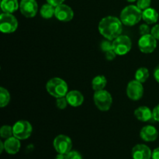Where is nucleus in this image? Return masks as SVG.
I'll list each match as a JSON object with an SVG mask.
<instances>
[{
	"label": "nucleus",
	"mask_w": 159,
	"mask_h": 159,
	"mask_svg": "<svg viewBox=\"0 0 159 159\" xmlns=\"http://www.w3.org/2000/svg\"><path fill=\"white\" fill-rule=\"evenodd\" d=\"M0 136L2 138L8 139L13 136V129L9 125H3L0 129Z\"/></svg>",
	"instance_id": "nucleus-24"
},
{
	"label": "nucleus",
	"mask_w": 159,
	"mask_h": 159,
	"mask_svg": "<svg viewBox=\"0 0 159 159\" xmlns=\"http://www.w3.org/2000/svg\"><path fill=\"white\" fill-rule=\"evenodd\" d=\"M68 102L67 101V99L65 96L64 97H60V98H57L56 99V106L58 109L60 110H65V108L68 106Z\"/></svg>",
	"instance_id": "nucleus-25"
},
{
	"label": "nucleus",
	"mask_w": 159,
	"mask_h": 159,
	"mask_svg": "<svg viewBox=\"0 0 159 159\" xmlns=\"http://www.w3.org/2000/svg\"><path fill=\"white\" fill-rule=\"evenodd\" d=\"M46 1L48 3H49V4L52 5V6L56 7V6H59V5L63 4L65 0H46Z\"/></svg>",
	"instance_id": "nucleus-33"
},
{
	"label": "nucleus",
	"mask_w": 159,
	"mask_h": 159,
	"mask_svg": "<svg viewBox=\"0 0 159 159\" xmlns=\"http://www.w3.org/2000/svg\"><path fill=\"white\" fill-rule=\"evenodd\" d=\"M126 1L129 2H136L137 0H126Z\"/></svg>",
	"instance_id": "nucleus-38"
},
{
	"label": "nucleus",
	"mask_w": 159,
	"mask_h": 159,
	"mask_svg": "<svg viewBox=\"0 0 159 159\" xmlns=\"http://www.w3.org/2000/svg\"><path fill=\"white\" fill-rule=\"evenodd\" d=\"M151 30L148 23H143L139 26V33L141 36L151 34Z\"/></svg>",
	"instance_id": "nucleus-28"
},
{
	"label": "nucleus",
	"mask_w": 159,
	"mask_h": 159,
	"mask_svg": "<svg viewBox=\"0 0 159 159\" xmlns=\"http://www.w3.org/2000/svg\"><path fill=\"white\" fill-rule=\"evenodd\" d=\"M93 100L96 107L102 112L108 111L113 104V97L111 94L105 89L95 92Z\"/></svg>",
	"instance_id": "nucleus-4"
},
{
	"label": "nucleus",
	"mask_w": 159,
	"mask_h": 159,
	"mask_svg": "<svg viewBox=\"0 0 159 159\" xmlns=\"http://www.w3.org/2000/svg\"><path fill=\"white\" fill-rule=\"evenodd\" d=\"M149 78V71L145 67H141L136 71L134 75V79L138 82L144 83Z\"/></svg>",
	"instance_id": "nucleus-22"
},
{
	"label": "nucleus",
	"mask_w": 159,
	"mask_h": 159,
	"mask_svg": "<svg viewBox=\"0 0 159 159\" xmlns=\"http://www.w3.org/2000/svg\"><path fill=\"white\" fill-rule=\"evenodd\" d=\"M152 112H153V119L157 122H159V104L153 109Z\"/></svg>",
	"instance_id": "nucleus-32"
},
{
	"label": "nucleus",
	"mask_w": 159,
	"mask_h": 159,
	"mask_svg": "<svg viewBox=\"0 0 159 159\" xmlns=\"http://www.w3.org/2000/svg\"><path fill=\"white\" fill-rule=\"evenodd\" d=\"M131 155L133 159H151L152 152L146 144H138L132 149Z\"/></svg>",
	"instance_id": "nucleus-13"
},
{
	"label": "nucleus",
	"mask_w": 159,
	"mask_h": 159,
	"mask_svg": "<svg viewBox=\"0 0 159 159\" xmlns=\"http://www.w3.org/2000/svg\"><path fill=\"white\" fill-rule=\"evenodd\" d=\"M20 10L23 16L34 18L38 11V4L36 0H21L20 2Z\"/></svg>",
	"instance_id": "nucleus-11"
},
{
	"label": "nucleus",
	"mask_w": 159,
	"mask_h": 159,
	"mask_svg": "<svg viewBox=\"0 0 159 159\" xmlns=\"http://www.w3.org/2000/svg\"><path fill=\"white\" fill-rule=\"evenodd\" d=\"M151 34L156 39L159 40V24H155L151 30Z\"/></svg>",
	"instance_id": "nucleus-30"
},
{
	"label": "nucleus",
	"mask_w": 159,
	"mask_h": 159,
	"mask_svg": "<svg viewBox=\"0 0 159 159\" xmlns=\"http://www.w3.org/2000/svg\"><path fill=\"white\" fill-rule=\"evenodd\" d=\"M113 50L117 55L123 56L128 54L132 48V42L127 35H120L113 40Z\"/></svg>",
	"instance_id": "nucleus-5"
},
{
	"label": "nucleus",
	"mask_w": 159,
	"mask_h": 159,
	"mask_svg": "<svg viewBox=\"0 0 159 159\" xmlns=\"http://www.w3.org/2000/svg\"><path fill=\"white\" fill-rule=\"evenodd\" d=\"M40 16L42 18L46 19H51L53 16H54V13H55V6H52V5L49 4L47 2L46 4H43L41 6L40 10Z\"/></svg>",
	"instance_id": "nucleus-21"
},
{
	"label": "nucleus",
	"mask_w": 159,
	"mask_h": 159,
	"mask_svg": "<svg viewBox=\"0 0 159 159\" xmlns=\"http://www.w3.org/2000/svg\"><path fill=\"white\" fill-rule=\"evenodd\" d=\"M134 116L138 120L148 122L153 118V112L149 107L141 106L134 110Z\"/></svg>",
	"instance_id": "nucleus-17"
},
{
	"label": "nucleus",
	"mask_w": 159,
	"mask_h": 159,
	"mask_svg": "<svg viewBox=\"0 0 159 159\" xmlns=\"http://www.w3.org/2000/svg\"><path fill=\"white\" fill-rule=\"evenodd\" d=\"M54 16L61 22H69L74 17V12L70 6L63 3L55 7Z\"/></svg>",
	"instance_id": "nucleus-12"
},
{
	"label": "nucleus",
	"mask_w": 159,
	"mask_h": 159,
	"mask_svg": "<svg viewBox=\"0 0 159 159\" xmlns=\"http://www.w3.org/2000/svg\"><path fill=\"white\" fill-rule=\"evenodd\" d=\"M47 92L54 98L66 96L68 93V86L67 82L61 78H52L46 84Z\"/></svg>",
	"instance_id": "nucleus-3"
},
{
	"label": "nucleus",
	"mask_w": 159,
	"mask_h": 159,
	"mask_svg": "<svg viewBox=\"0 0 159 159\" xmlns=\"http://www.w3.org/2000/svg\"><path fill=\"white\" fill-rule=\"evenodd\" d=\"M140 137L146 142H152L157 140L158 137V131L156 127L152 125L144 126L140 131Z\"/></svg>",
	"instance_id": "nucleus-14"
},
{
	"label": "nucleus",
	"mask_w": 159,
	"mask_h": 159,
	"mask_svg": "<svg viewBox=\"0 0 159 159\" xmlns=\"http://www.w3.org/2000/svg\"><path fill=\"white\" fill-rule=\"evenodd\" d=\"M120 19L124 26H133L142 20V10L137 6L130 5L122 9Z\"/></svg>",
	"instance_id": "nucleus-2"
},
{
	"label": "nucleus",
	"mask_w": 159,
	"mask_h": 159,
	"mask_svg": "<svg viewBox=\"0 0 159 159\" xmlns=\"http://www.w3.org/2000/svg\"><path fill=\"white\" fill-rule=\"evenodd\" d=\"M10 102V94L4 87H0V107L3 108L9 105Z\"/></svg>",
	"instance_id": "nucleus-23"
},
{
	"label": "nucleus",
	"mask_w": 159,
	"mask_h": 159,
	"mask_svg": "<svg viewBox=\"0 0 159 159\" xmlns=\"http://www.w3.org/2000/svg\"><path fill=\"white\" fill-rule=\"evenodd\" d=\"M19 26L16 18L12 13L2 12L0 15V30L3 34H12Z\"/></svg>",
	"instance_id": "nucleus-6"
},
{
	"label": "nucleus",
	"mask_w": 159,
	"mask_h": 159,
	"mask_svg": "<svg viewBox=\"0 0 159 159\" xmlns=\"http://www.w3.org/2000/svg\"><path fill=\"white\" fill-rule=\"evenodd\" d=\"M55 159H68V156L67 155H64V154H58L56 156Z\"/></svg>",
	"instance_id": "nucleus-36"
},
{
	"label": "nucleus",
	"mask_w": 159,
	"mask_h": 159,
	"mask_svg": "<svg viewBox=\"0 0 159 159\" xmlns=\"http://www.w3.org/2000/svg\"><path fill=\"white\" fill-rule=\"evenodd\" d=\"M158 12L153 8H148L142 11V20L148 25L155 24L158 20Z\"/></svg>",
	"instance_id": "nucleus-18"
},
{
	"label": "nucleus",
	"mask_w": 159,
	"mask_h": 159,
	"mask_svg": "<svg viewBox=\"0 0 159 159\" xmlns=\"http://www.w3.org/2000/svg\"><path fill=\"white\" fill-rule=\"evenodd\" d=\"M154 78L156 80V82L159 83V65H157L154 70Z\"/></svg>",
	"instance_id": "nucleus-34"
},
{
	"label": "nucleus",
	"mask_w": 159,
	"mask_h": 159,
	"mask_svg": "<svg viewBox=\"0 0 159 159\" xmlns=\"http://www.w3.org/2000/svg\"><path fill=\"white\" fill-rule=\"evenodd\" d=\"M112 40H103L102 41L100 44V48L102 49V51L104 52H107V51H110V50H113V43H112Z\"/></svg>",
	"instance_id": "nucleus-27"
},
{
	"label": "nucleus",
	"mask_w": 159,
	"mask_h": 159,
	"mask_svg": "<svg viewBox=\"0 0 159 159\" xmlns=\"http://www.w3.org/2000/svg\"><path fill=\"white\" fill-rule=\"evenodd\" d=\"M123 23L120 19L113 16H108L102 18L99 23L98 30L101 35L107 40H112L121 35Z\"/></svg>",
	"instance_id": "nucleus-1"
},
{
	"label": "nucleus",
	"mask_w": 159,
	"mask_h": 159,
	"mask_svg": "<svg viewBox=\"0 0 159 159\" xmlns=\"http://www.w3.org/2000/svg\"><path fill=\"white\" fill-rule=\"evenodd\" d=\"M107 79L104 75H97L92 80V88L95 92L103 90L107 86Z\"/></svg>",
	"instance_id": "nucleus-20"
},
{
	"label": "nucleus",
	"mask_w": 159,
	"mask_h": 159,
	"mask_svg": "<svg viewBox=\"0 0 159 159\" xmlns=\"http://www.w3.org/2000/svg\"><path fill=\"white\" fill-rule=\"evenodd\" d=\"M5 150V147H4V142L2 141H0V153H2L3 151Z\"/></svg>",
	"instance_id": "nucleus-37"
},
{
	"label": "nucleus",
	"mask_w": 159,
	"mask_h": 159,
	"mask_svg": "<svg viewBox=\"0 0 159 159\" xmlns=\"http://www.w3.org/2000/svg\"><path fill=\"white\" fill-rule=\"evenodd\" d=\"M5 151L9 155H16L18 153L21 148L20 140L12 136L11 138L6 139L4 141Z\"/></svg>",
	"instance_id": "nucleus-15"
},
{
	"label": "nucleus",
	"mask_w": 159,
	"mask_h": 159,
	"mask_svg": "<svg viewBox=\"0 0 159 159\" xmlns=\"http://www.w3.org/2000/svg\"><path fill=\"white\" fill-rule=\"evenodd\" d=\"M53 146L58 154L67 155L72 149V141L68 136L65 134H59L54 138Z\"/></svg>",
	"instance_id": "nucleus-8"
},
{
	"label": "nucleus",
	"mask_w": 159,
	"mask_h": 159,
	"mask_svg": "<svg viewBox=\"0 0 159 159\" xmlns=\"http://www.w3.org/2000/svg\"><path fill=\"white\" fill-rule=\"evenodd\" d=\"M13 136L20 140H26L32 134L33 127L27 120H19L12 126Z\"/></svg>",
	"instance_id": "nucleus-7"
},
{
	"label": "nucleus",
	"mask_w": 159,
	"mask_h": 159,
	"mask_svg": "<svg viewBox=\"0 0 159 159\" xmlns=\"http://www.w3.org/2000/svg\"><path fill=\"white\" fill-rule=\"evenodd\" d=\"M67 156H68V159H83L82 155L78 151L71 150L69 153L67 154Z\"/></svg>",
	"instance_id": "nucleus-29"
},
{
	"label": "nucleus",
	"mask_w": 159,
	"mask_h": 159,
	"mask_svg": "<svg viewBox=\"0 0 159 159\" xmlns=\"http://www.w3.org/2000/svg\"><path fill=\"white\" fill-rule=\"evenodd\" d=\"M138 48L144 54H151L157 48V40L151 34L143 35L138 40Z\"/></svg>",
	"instance_id": "nucleus-9"
},
{
	"label": "nucleus",
	"mask_w": 159,
	"mask_h": 159,
	"mask_svg": "<svg viewBox=\"0 0 159 159\" xmlns=\"http://www.w3.org/2000/svg\"><path fill=\"white\" fill-rule=\"evenodd\" d=\"M0 6L2 12L12 14L20 8V4L18 0H2Z\"/></svg>",
	"instance_id": "nucleus-19"
},
{
	"label": "nucleus",
	"mask_w": 159,
	"mask_h": 159,
	"mask_svg": "<svg viewBox=\"0 0 159 159\" xmlns=\"http://www.w3.org/2000/svg\"><path fill=\"white\" fill-rule=\"evenodd\" d=\"M152 4V0H137L136 6L139 8L141 10H144L150 7Z\"/></svg>",
	"instance_id": "nucleus-26"
},
{
	"label": "nucleus",
	"mask_w": 159,
	"mask_h": 159,
	"mask_svg": "<svg viewBox=\"0 0 159 159\" xmlns=\"http://www.w3.org/2000/svg\"><path fill=\"white\" fill-rule=\"evenodd\" d=\"M116 55L117 54L115 53V51L113 50H110V51L106 52V58L108 61H113L116 57Z\"/></svg>",
	"instance_id": "nucleus-31"
},
{
	"label": "nucleus",
	"mask_w": 159,
	"mask_h": 159,
	"mask_svg": "<svg viewBox=\"0 0 159 159\" xmlns=\"http://www.w3.org/2000/svg\"><path fill=\"white\" fill-rule=\"evenodd\" d=\"M66 99L68 105L73 107H79L82 105L84 102V96L81 92L78 90H71L66 95Z\"/></svg>",
	"instance_id": "nucleus-16"
},
{
	"label": "nucleus",
	"mask_w": 159,
	"mask_h": 159,
	"mask_svg": "<svg viewBox=\"0 0 159 159\" xmlns=\"http://www.w3.org/2000/svg\"><path fill=\"white\" fill-rule=\"evenodd\" d=\"M127 95L130 99L138 101L142 98L144 95V87L142 83L137 80H132L127 84Z\"/></svg>",
	"instance_id": "nucleus-10"
},
{
	"label": "nucleus",
	"mask_w": 159,
	"mask_h": 159,
	"mask_svg": "<svg viewBox=\"0 0 159 159\" xmlns=\"http://www.w3.org/2000/svg\"><path fill=\"white\" fill-rule=\"evenodd\" d=\"M152 159H159V147L155 148V150L152 152Z\"/></svg>",
	"instance_id": "nucleus-35"
}]
</instances>
